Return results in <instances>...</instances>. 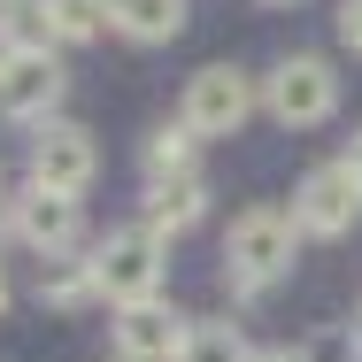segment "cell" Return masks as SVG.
Returning <instances> with one entry per match:
<instances>
[{
	"label": "cell",
	"mask_w": 362,
	"mask_h": 362,
	"mask_svg": "<svg viewBox=\"0 0 362 362\" xmlns=\"http://www.w3.org/2000/svg\"><path fill=\"white\" fill-rule=\"evenodd\" d=\"M93 286H100V300H116V308L162 300V286H170V239L146 231V223L108 231V239L93 247Z\"/></svg>",
	"instance_id": "6da1fadb"
},
{
	"label": "cell",
	"mask_w": 362,
	"mask_h": 362,
	"mask_svg": "<svg viewBox=\"0 0 362 362\" xmlns=\"http://www.w3.org/2000/svg\"><path fill=\"white\" fill-rule=\"evenodd\" d=\"M293 239H300L293 209H239L231 231H223V278H231V293L278 286L293 270Z\"/></svg>",
	"instance_id": "7a4b0ae2"
},
{
	"label": "cell",
	"mask_w": 362,
	"mask_h": 362,
	"mask_svg": "<svg viewBox=\"0 0 362 362\" xmlns=\"http://www.w3.org/2000/svg\"><path fill=\"white\" fill-rule=\"evenodd\" d=\"M255 100H262V85L239 70V62H209V70L185 77V108H177V124H185L193 139H231V132L255 116Z\"/></svg>",
	"instance_id": "3957f363"
},
{
	"label": "cell",
	"mask_w": 362,
	"mask_h": 362,
	"mask_svg": "<svg viewBox=\"0 0 362 362\" xmlns=\"http://www.w3.org/2000/svg\"><path fill=\"white\" fill-rule=\"evenodd\" d=\"M262 108L286 124V132H316L332 108H339V77L324 54H286L278 70L262 77Z\"/></svg>",
	"instance_id": "277c9868"
},
{
	"label": "cell",
	"mask_w": 362,
	"mask_h": 362,
	"mask_svg": "<svg viewBox=\"0 0 362 362\" xmlns=\"http://www.w3.org/2000/svg\"><path fill=\"white\" fill-rule=\"evenodd\" d=\"M93 170H100V146H93L85 124L54 116V124H39V132H31V185H39V193L77 201V193L93 185Z\"/></svg>",
	"instance_id": "5b68a950"
},
{
	"label": "cell",
	"mask_w": 362,
	"mask_h": 362,
	"mask_svg": "<svg viewBox=\"0 0 362 362\" xmlns=\"http://www.w3.org/2000/svg\"><path fill=\"white\" fill-rule=\"evenodd\" d=\"M293 223H300L308 239L355 231L362 223V177L347 170V162H316V170L300 177V193H293Z\"/></svg>",
	"instance_id": "8992f818"
},
{
	"label": "cell",
	"mask_w": 362,
	"mask_h": 362,
	"mask_svg": "<svg viewBox=\"0 0 362 362\" xmlns=\"http://www.w3.org/2000/svg\"><path fill=\"white\" fill-rule=\"evenodd\" d=\"M70 70L54 54H0V116L8 124H54Z\"/></svg>",
	"instance_id": "52a82bcc"
},
{
	"label": "cell",
	"mask_w": 362,
	"mask_h": 362,
	"mask_svg": "<svg viewBox=\"0 0 362 362\" xmlns=\"http://www.w3.org/2000/svg\"><path fill=\"white\" fill-rule=\"evenodd\" d=\"M8 231L39 255V262H54V255H77V231H85V216H77V201H62V193H16L8 201Z\"/></svg>",
	"instance_id": "ba28073f"
},
{
	"label": "cell",
	"mask_w": 362,
	"mask_h": 362,
	"mask_svg": "<svg viewBox=\"0 0 362 362\" xmlns=\"http://www.w3.org/2000/svg\"><path fill=\"white\" fill-rule=\"evenodd\" d=\"M185 332H193V316H177L170 300L116 308V355L124 362H177L185 355Z\"/></svg>",
	"instance_id": "9c48e42d"
},
{
	"label": "cell",
	"mask_w": 362,
	"mask_h": 362,
	"mask_svg": "<svg viewBox=\"0 0 362 362\" xmlns=\"http://www.w3.org/2000/svg\"><path fill=\"white\" fill-rule=\"evenodd\" d=\"M201 216H209V177L201 170H177V177H154L146 185V231L177 239V231H193Z\"/></svg>",
	"instance_id": "30bf717a"
},
{
	"label": "cell",
	"mask_w": 362,
	"mask_h": 362,
	"mask_svg": "<svg viewBox=\"0 0 362 362\" xmlns=\"http://www.w3.org/2000/svg\"><path fill=\"white\" fill-rule=\"evenodd\" d=\"M108 23L132 47H170L185 31V0H108Z\"/></svg>",
	"instance_id": "8fae6325"
},
{
	"label": "cell",
	"mask_w": 362,
	"mask_h": 362,
	"mask_svg": "<svg viewBox=\"0 0 362 362\" xmlns=\"http://www.w3.org/2000/svg\"><path fill=\"white\" fill-rule=\"evenodd\" d=\"M0 54H54L47 0H0Z\"/></svg>",
	"instance_id": "7c38bea8"
},
{
	"label": "cell",
	"mask_w": 362,
	"mask_h": 362,
	"mask_svg": "<svg viewBox=\"0 0 362 362\" xmlns=\"http://www.w3.org/2000/svg\"><path fill=\"white\" fill-rule=\"evenodd\" d=\"M39 300L47 308H85V300H100V286H93V255L77 262V255H54V262H39Z\"/></svg>",
	"instance_id": "4fadbf2b"
},
{
	"label": "cell",
	"mask_w": 362,
	"mask_h": 362,
	"mask_svg": "<svg viewBox=\"0 0 362 362\" xmlns=\"http://www.w3.org/2000/svg\"><path fill=\"white\" fill-rule=\"evenodd\" d=\"M177 362H255V347H247V332H239L231 316H201V324L185 332V355Z\"/></svg>",
	"instance_id": "5bb4252c"
},
{
	"label": "cell",
	"mask_w": 362,
	"mask_h": 362,
	"mask_svg": "<svg viewBox=\"0 0 362 362\" xmlns=\"http://www.w3.org/2000/svg\"><path fill=\"white\" fill-rule=\"evenodd\" d=\"M47 16H54V39H62V47H85V39L116 31V23H108V0H47Z\"/></svg>",
	"instance_id": "9a60e30c"
},
{
	"label": "cell",
	"mask_w": 362,
	"mask_h": 362,
	"mask_svg": "<svg viewBox=\"0 0 362 362\" xmlns=\"http://www.w3.org/2000/svg\"><path fill=\"white\" fill-rule=\"evenodd\" d=\"M193 132H185V124H154V132H146V185H154V177H177V170H193Z\"/></svg>",
	"instance_id": "2e32d148"
},
{
	"label": "cell",
	"mask_w": 362,
	"mask_h": 362,
	"mask_svg": "<svg viewBox=\"0 0 362 362\" xmlns=\"http://www.w3.org/2000/svg\"><path fill=\"white\" fill-rule=\"evenodd\" d=\"M339 47L362 54V0H339Z\"/></svg>",
	"instance_id": "e0dca14e"
},
{
	"label": "cell",
	"mask_w": 362,
	"mask_h": 362,
	"mask_svg": "<svg viewBox=\"0 0 362 362\" xmlns=\"http://www.w3.org/2000/svg\"><path fill=\"white\" fill-rule=\"evenodd\" d=\"M255 362H308V355H300V347H262Z\"/></svg>",
	"instance_id": "ac0fdd59"
},
{
	"label": "cell",
	"mask_w": 362,
	"mask_h": 362,
	"mask_svg": "<svg viewBox=\"0 0 362 362\" xmlns=\"http://www.w3.org/2000/svg\"><path fill=\"white\" fill-rule=\"evenodd\" d=\"M339 162H347V170L362 177V124H355V139H347V154H339Z\"/></svg>",
	"instance_id": "d6986e66"
},
{
	"label": "cell",
	"mask_w": 362,
	"mask_h": 362,
	"mask_svg": "<svg viewBox=\"0 0 362 362\" xmlns=\"http://www.w3.org/2000/svg\"><path fill=\"white\" fill-rule=\"evenodd\" d=\"M0 316H8V270H0Z\"/></svg>",
	"instance_id": "ffe728a7"
},
{
	"label": "cell",
	"mask_w": 362,
	"mask_h": 362,
	"mask_svg": "<svg viewBox=\"0 0 362 362\" xmlns=\"http://www.w3.org/2000/svg\"><path fill=\"white\" fill-rule=\"evenodd\" d=\"M262 8H300V0H262Z\"/></svg>",
	"instance_id": "44dd1931"
},
{
	"label": "cell",
	"mask_w": 362,
	"mask_h": 362,
	"mask_svg": "<svg viewBox=\"0 0 362 362\" xmlns=\"http://www.w3.org/2000/svg\"><path fill=\"white\" fill-rule=\"evenodd\" d=\"M355 347H362V308H355Z\"/></svg>",
	"instance_id": "7402d4cb"
}]
</instances>
